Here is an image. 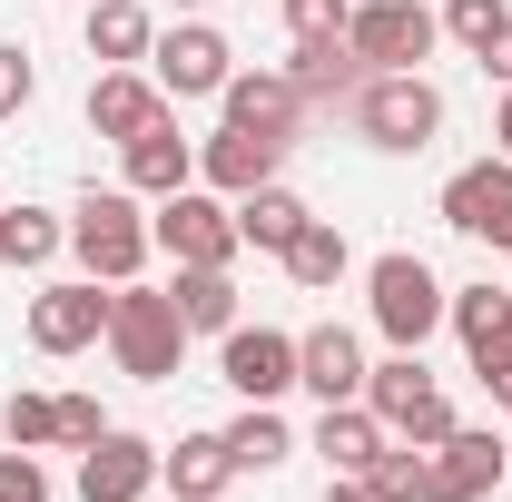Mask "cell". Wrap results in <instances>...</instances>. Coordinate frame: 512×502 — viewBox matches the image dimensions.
<instances>
[{
    "instance_id": "obj_1",
    "label": "cell",
    "mask_w": 512,
    "mask_h": 502,
    "mask_svg": "<svg viewBox=\"0 0 512 502\" xmlns=\"http://www.w3.org/2000/svg\"><path fill=\"white\" fill-rule=\"evenodd\" d=\"M69 256H79V276H99V286H128L158 237H148V197L138 188H89L69 207Z\"/></svg>"
},
{
    "instance_id": "obj_2",
    "label": "cell",
    "mask_w": 512,
    "mask_h": 502,
    "mask_svg": "<svg viewBox=\"0 0 512 502\" xmlns=\"http://www.w3.org/2000/svg\"><path fill=\"white\" fill-rule=\"evenodd\" d=\"M345 109H355V138L384 148V158H414V148L444 138V89H434L424 69H375Z\"/></svg>"
},
{
    "instance_id": "obj_3",
    "label": "cell",
    "mask_w": 512,
    "mask_h": 502,
    "mask_svg": "<svg viewBox=\"0 0 512 502\" xmlns=\"http://www.w3.org/2000/svg\"><path fill=\"white\" fill-rule=\"evenodd\" d=\"M109 355H119V375L138 384H168L188 365V325H178V296L168 286H109Z\"/></svg>"
},
{
    "instance_id": "obj_4",
    "label": "cell",
    "mask_w": 512,
    "mask_h": 502,
    "mask_svg": "<svg viewBox=\"0 0 512 502\" xmlns=\"http://www.w3.org/2000/svg\"><path fill=\"white\" fill-rule=\"evenodd\" d=\"M444 296H453V286L414 247H394V256L365 266V306H375V335L394 345V355H424V335L444 325Z\"/></svg>"
},
{
    "instance_id": "obj_5",
    "label": "cell",
    "mask_w": 512,
    "mask_h": 502,
    "mask_svg": "<svg viewBox=\"0 0 512 502\" xmlns=\"http://www.w3.org/2000/svg\"><path fill=\"white\" fill-rule=\"evenodd\" d=\"M148 237H158V256H178V266H237V256H247L237 197H217V188L158 197V207H148Z\"/></svg>"
},
{
    "instance_id": "obj_6",
    "label": "cell",
    "mask_w": 512,
    "mask_h": 502,
    "mask_svg": "<svg viewBox=\"0 0 512 502\" xmlns=\"http://www.w3.org/2000/svg\"><path fill=\"white\" fill-rule=\"evenodd\" d=\"M365 404L384 414L394 443H444L453 434V394L424 375V355H384L375 375H365Z\"/></svg>"
},
{
    "instance_id": "obj_7",
    "label": "cell",
    "mask_w": 512,
    "mask_h": 502,
    "mask_svg": "<svg viewBox=\"0 0 512 502\" xmlns=\"http://www.w3.org/2000/svg\"><path fill=\"white\" fill-rule=\"evenodd\" d=\"M434 40H444V20H434L424 0H355V10H345V50L365 69H424Z\"/></svg>"
},
{
    "instance_id": "obj_8",
    "label": "cell",
    "mask_w": 512,
    "mask_h": 502,
    "mask_svg": "<svg viewBox=\"0 0 512 502\" xmlns=\"http://www.w3.org/2000/svg\"><path fill=\"white\" fill-rule=\"evenodd\" d=\"M217 384H227L237 404H286V394H296V335L237 315V325L217 335Z\"/></svg>"
},
{
    "instance_id": "obj_9",
    "label": "cell",
    "mask_w": 512,
    "mask_h": 502,
    "mask_svg": "<svg viewBox=\"0 0 512 502\" xmlns=\"http://www.w3.org/2000/svg\"><path fill=\"white\" fill-rule=\"evenodd\" d=\"M503 473H512V443L483 424H453L444 443H424V502H493Z\"/></svg>"
},
{
    "instance_id": "obj_10",
    "label": "cell",
    "mask_w": 512,
    "mask_h": 502,
    "mask_svg": "<svg viewBox=\"0 0 512 502\" xmlns=\"http://www.w3.org/2000/svg\"><path fill=\"white\" fill-rule=\"evenodd\" d=\"M227 69H237V50H227V30H207V20H178V30H158V50H148V79L168 89V109H188V99H217V89H227Z\"/></svg>"
},
{
    "instance_id": "obj_11",
    "label": "cell",
    "mask_w": 512,
    "mask_h": 502,
    "mask_svg": "<svg viewBox=\"0 0 512 502\" xmlns=\"http://www.w3.org/2000/svg\"><path fill=\"white\" fill-rule=\"evenodd\" d=\"M30 345H40V355H89V345H109V286H99V276L40 286V296H30Z\"/></svg>"
},
{
    "instance_id": "obj_12",
    "label": "cell",
    "mask_w": 512,
    "mask_h": 502,
    "mask_svg": "<svg viewBox=\"0 0 512 502\" xmlns=\"http://www.w3.org/2000/svg\"><path fill=\"white\" fill-rule=\"evenodd\" d=\"M444 227L473 237V247H503L512 256V158H473L444 178Z\"/></svg>"
},
{
    "instance_id": "obj_13",
    "label": "cell",
    "mask_w": 512,
    "mask_h": 502,
    "mask_svg": "<svg viewBox=\"0 0 512 502\" xmlns=\"http://www.w3.org/2000/svg\"><path fill=\"white\" fill-rule=\"evenodd\" d=\"M217 109H227V128H256V138L296 148V119H306V89H296L286 69H227Z\"/></svg>"
},
{
    "instance_id": "obj_14",
    "label": "cell",
    "mask_w": 512,
    "mask_h": 502,
    "mask_svg": "<svg viewBox=\"0 0 512 502\" xmlns=\"http://www.w3.org/2000/svg\"><path fill=\"white\" fill-rule=\"evenodd\" d=\"M365 335L355 325H306L296 335V384L316 394V404H365Z\"/></svg>"
},
{
    "instance_id": "obj_15",
    "label": "cell",
    "mask_w": 512,
    "mask_h": 502,
    "mask_svg": "<svg viewBox=\"0 0 512 502\" xmlns=\"http://www.w3.org/2000/svg\"><path fill=\"white\" fill-rule=\"evenodd\" d=\"M148 493H158V443L148 434H119L109 424V434L79 453V502H148Z\"/></svg>"
},
{
    "instance_id": "obj_16",
    "label": "cell",
    "mask_w": 512,
    "mask_h": 502,
    "mask_svg": "<svg viewBox=\"0 0 512 502\" xmlns=\"http://www.w3.org/2000/svg\"><path fill=\"white\" fill-rule=\"evenodd\" d=\"M119 188H138L148 207H158V197H178V188H197V138H178V119L138 128V138L119 148Z\"/></svg>"
},
{
    "instance_id": "obj_17",
    "label": "cell",
    "mask_w": 512,
    "mask_h": 502,
    "mask_svg": "<svg viewBox=\"0 0 512 502\" xmlns=\"http://www.w3.org/2000/svg\"><path fill=\"white\" fill-rule=\"evenodd\" d=\"M158 119H168V89H158L148 69H99V79H89V128H99L109 148H128L138 128H158Z\"/></svg>"
},
{
    "instance_id": "obj_18",
    "label": "cell",
    "mask_w": 512,
    "mask_h": 502,
    "mask_svg": "<svg viewBox=\"0 0 512 502\" xmlns=\"http://www.w3.org/2000/svg\"><path fill=\"white\" fill-rule=\"evenodd\" d=\"M276 138H256V128H217V138H197V188H217V197H247L276 178Z\"/></svg>"
},
{
    "instance_id": "obj_19",
    "label": "cell",
    "mask_w": 512,
    "mask_h": 502,
    "mask_svg": "<svg viewBox=\"0 0 512 502\" xmlns=\"http://www.w3.org/2000/svg\"><path fill=\"white\" fill-rule=\"evenodd\" d=\"M79 40H89V60H99V69H148V50H158V20H148V0H89Z\"/></svg>"
},
{
    "instance_id": "obj_20",
    "label": "cell",
    "mask_w": 512,
    "mask_h": 502,
    "mask_svg": "<svg viewBox=\"0 0 512 502\" xmlns=\"http://www.w3.org/2000/svg\"><path fill=\"white\" fill-rule=\"evenodd\" d=\"M158 483H168L178 502H227V483H237L227 434H178L168 453H158Z\"/></svg>"
},
{
    "instance_id": "obj_21",
    "label": "cell",
    "mask_w": 512,
    "mask_h": 502,
    "mask_svg": "<svg viewBox=\"0 0 512 502\" xmlns=\"http://www.w3.org/2000/svg\"><path fill=\"white\" fill-rule=\"evenodd\" d=\"M444 325L463 335L473 365L503 355V345H512V286H493V276H483V286H453V296H444Z\"/></svg>"
},
{
    "instance_id": "obj_22",
    "label": "cell",
    "mask_w": 512,
    "mask_h": 502,
    "mask_svg": "<svg viewBox=\"0 0 512 502\" xmlns=\"http://www.w3.org/2000/svg\"><path fill=\"white\" fill-rule=\"evenodd\" d=\"M306 217H316V207H306V197L286 188V178H266V188H247V197H237V237H247L256 256H286Z\"/></svg>"
},
{
    "instance_id": "obj_23",
    "label": "cell",
    "mask_w": 512,
    "mask_h": 502,
    "mask_svg": "<svg viewBox=\"0 0 512 502\" xmlns=\"http://www.w3.org/2000/svg\"><path fill=\"white\" fill-rule=\"evenodd\" d=\"M306 443L325 453V473H365V463L384 453V414H375V404H325Z\"/></svg>"
},
{
    "instance_id": "obj_24",
    "label": "cell",
    "mask_w": 512,
    "mask_h": 502,
    "mask_svg": "<svg viewBox=\"0 0 512 502\" xmlns=\"http://www.w3.org/2000/svg\"><path fill=\"white\" fill-rule=\"evenodd\" d=\"M217 434H227V453H237V473H276V463L296 453V424H286L276 404H237Z\"/></svg>"
},
{
    "instance_id": "obj_25",
    "label": "cell",
    "mask_w": 512,
    "mask_h": 502,
    "mask_svg": "<svg viewBox=\"0 0 512 502\" xmlns=\"http://www.w3.org/2000/svg\"><path fill=\"white\" fill-rule=\"evenodd\" d=\"M276 266H286V276H296L306 296H325V286H345L355 247H345V227H335V217H306V227H296V247L276 256Z\"/></svg>"
},
{
    "instance_id": "obj_26",
    "label": "cell",
    "mask_w": 512,
    "mask_h": 502,
    "mask_svg": "<svg viewBox=\"0 0 512 502\" xmlns=\"http://www.w3.org/2000/svg\"><path fill=\"white\" fill-rule=\"evenodd\" d=\"M168 296H178V325H188V335H227V325H237V276H227V266H178Z\"/></svg>"
},
{
    "instance_id": "obj_27",
    "label": "cell",
    "mask_w": 512,
    "mask_h": 502,
    "mask_svg": "<svg viewBox=\"0 0 512 502\" xmlns=\"http://www.w3.org/2000/svg\"><path fill=\"white\" fill-rule=\"evenodd\" d=\"M286 79H296V89H306V109H316V99H355V89H365L375 69L355 60L345 40H306V50L286 60Z\"/></svg>"
},
{
    "instance_id": "obj_28",
    "label": "cell",
    "mask_w": 512,
    "mask_h": 502,
    "mask_svg": "<svg viewBox=\"0 0 512 502\" xmlns=\"http://www.w3.org/2000/svg\"><path fill=\"white\" fill-rule=\"evenodd\" d=\"M69 247V217H50V207H0V266H50V256Z\"/></svg>"
},
{
    "instance_id": "obj_29",
    "label": "cell",
    "mask_w": 512,
    "mask_h": 502,
    "mask_svg": "<svg viewBox=\"0 0 512 502\" xmlns=\"http://www.w3.org/2000/svg\"><path fill=\"white\" fill-rule=\"evenodd\" d=\"M355 483H365L375 502H424V443H394V434H384V453L355 473Z\"/></svg>"
},
{
    "instance_id": "obj_30",
    "label": "cell",
    "mask_w": 512,
    "mask_h": 502,
    "mask_svg": "<svg viewBox=\"0 0 512 502\" xmlns=\"http://www.w3.org/2000/svg\"><path fill=\"white\" fill-rule=\"evenodd\" d=\"M0 434L20 443V453H60V394H30V384H20V394L0 404Z\"/></svg>"
},
{
    "instance_id": "obj_31",
    "label": "cell",
    "mask_w": 512,
    "mask_h": 502,
    "mask_svg": "<svg viewBox=\"0 0 512 502\" xmlns=\"http://www.w3.org/2000/svg\"><path fill=\"white\" fill-rule=\"evenodd\" d=\"M434 20H444V40H463V50H483V40H493V30H503L512 10H503V0H444V10H434Z\"/></svg>"
},
{
    "instance_id": "obj_32",
    "label": "cell",
    "mask_w": 512,
    "mask_h": 502,
    "mask_svg": "<svg viewBox=\"0 0 512 502\" xmlns=\"http://www.w3.org/2000/svg\"><path fill=\"white\" fill-rule=\"evenodd\" d=\"M30 99H40V60H30L20 40H0V119H20Z\"/></svg>"
},
{
    "instance_id": "obj_33",
    "label": "cell",
    "mask_w": 512,
    "mask_h": 502,
    "mask_svg": "<svg viewBox=\"0 0 512 502\" xmlns=\"http://www.w3.org/2000/svg\"><path fill=\"white\" fill-rule=\"evenodd\" d=\"M345 10H355V0H286V30H296V50H306V40H345Z\"/></svg>"
},
{
    "instance_id": "obj_34",
    "label": "cell",
    "mask_w": 512,
    "mask_h": 502,
    "mask_svg": "<svg viewBox=\"0 0 512 502\" xmlns=\"http://www.w3.org/2000/svg\"><path fill=\"white\" fill-rule=\"evenodd\" d=\"M0 502H50V463L10 443V453H0Z\"/></svg>"
},
{
    "instance_id": "obj_35",
    "label": "cell",
    "mask_w": 512,
    "mask_h": 502,
    "mask_svg": "<svg viewBox=\"0 0 512 502\" xmlns=\"http://www.w3.org/2000/svg\"><path fill=\"white\" fill-rule=\"evenodd\" d=\"M99 434H109V414H99V394H60V453H89Z\"/></svg>"
},
{
    "instance_id": "obj_36",
    "label": "cell",
    "mask_w": 512,
    "mask_h": 502,
    "mask_svg": "<svg viewBox=\"0 0 512 502\" xmlns=\"http://www.w3.org/2000/svg\"><path fill=\"white\" fill-rule=\"evenodd\" d=\"M473 60H483V79H503V89H512V20L483 40V50H473Z\"/></svg>"
},
{
    "instance_id": "obj_37",
    "label": "cell",
    "mask_w": 512,
    "mask_h": 502,
    "mask_svg": "<svg viewBox=\"0 0 512 502\" xmlns=\"http://www.w3.org/2000/svg\"><path fill=\"white\" fill-rule=\"evenodd\" d=\"M473 375H483V394H493V404H503V414H512V345H503V355H483Z\"/></svg>"
},
{
    "instance_id": "obj_38",
    "label": "cell",
    "mask_w": 512,
    "mask_h": 502,
    "mask_svg": "<svg viewBox=\"0 0 512 502\" xmlns=\"http://www.w3.org/2000/svg\"><path fill=\"white\" fill-rule=\"evenodd\" d=\"M493 158H512V89H503V109H493Z\"/></svg>"
},
{
    "instance_id": "obj_39",
    "label": "cell",
    "mask_w": 512,
    "mask_h": 502,
    "mask_svg": "<svg viewBox=\"0 0 512 502\" xmlns=\"http://www.w3.org/2000/svg\"><path fill=\"white\" fill-rule=\"evenodd\" d=\"M325 502H375V493H365V483H355V473H335V493H325Z\"/></svg>"
}]
</instances>
